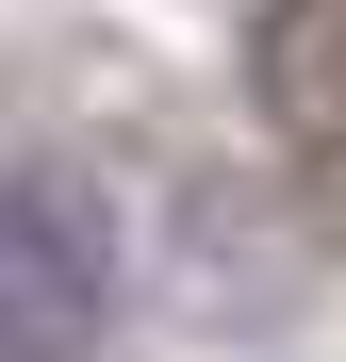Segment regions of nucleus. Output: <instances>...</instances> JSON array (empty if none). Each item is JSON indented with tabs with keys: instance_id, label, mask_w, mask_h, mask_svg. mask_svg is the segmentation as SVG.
<instances>
[{
	"instance_id": "f257e3e1",
	"label": "nucleus",
	"mask_w": 346,
	"mask_h": 362,
	"mask_svg": "<svg viewBox=\"0 0 346 362\" xmlns=\"http://www.w3.org/2000/svg\"><path fill=\"white\" fill-rule=\"evenodd\" d=\"M115 313V214L83 165H0V362H83Z\"/></svg>"
},
{
	"instance_id": "f03ea898",
	"label": "nucleus",
	"mask_w": 346,
	"mask_h": 362,
	"mask_svg": "<svg viewBox=\"0 0 346 362\" xmlns=\"http://www.w3.org/2000/svg\"><path fill=\"white\" fill-rule=\"evenodd\" d=\"M248 99L297 165H346V0H264L248 17Z\"/></svg>"
}]
</instances>
